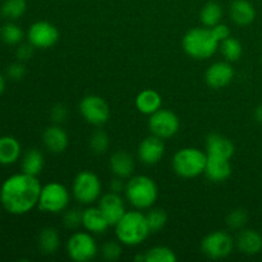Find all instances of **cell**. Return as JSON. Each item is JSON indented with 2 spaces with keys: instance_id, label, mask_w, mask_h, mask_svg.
Instances as JSON below:
<instances>
[{
  "instance_id": "obj_1",
  "label": "cell",
  "mask_w": 262,
  "mask_h": 262,
  "mask_svg": "<svg viewBox=\"0 0 262 262\" xmlns=\"http://www.w3.org/2000/svg\"><path fill=\"white\" fill-rule=\"evenodd\" d=\"M41 184L37 177L17 173L8 177L0 186V204L12 215H25L38 204Z\"/></svg>"
},
{
  "instance_id": "obj_2",
  "label": "cell",
  "mask_w": 262,
  "mask_h": 262,
  "mask_svg": "<svg viewBox=\"0 0 262 262\" xmlns=\"http://www.w3.org/2000/svg\"><path fill=\"white\" fill-rule=\"evenodd\" d=\"M114 227L118 241L122 245L132 246V247L141 245L151 233L146 215L138 210L125 212Z\"/></svg>"
},
{
  "instance_id": "obj_3",
  "label": "cell",
  "mask_w": 262,
  "mask_h": 262,
  "mask_svg": "<svg viewBox=\"0 0 262 262\" xmlns=\"http://www.w3.org/2000/svg\"><path fill=\"white\" fill-rule=\"evenodd\" d=\"M183 49L189 56L194 59H209L219 49V41L215 38L211 28H192L184 35Z\"/></svg>"
},
{
  "instance_id": "obj_4",
  "label": "cell",
  "mask_w": 262,
  "mask_h": 262,
  "mask_svg": "<svg viewBox=\"0 0 262 262\" xmlns=\"http://www.w3.org/2000/svg\"><path fill=\"white\" fill-rule=\"evenodd\" d=\"M125 197L135 209H150L158 199L156 183L147 176L133 177L125 184Z\"/></svg>"
},
{
  "instance_id": "obj_5",
  "label": "cell",
  "mask_w": 262,
  "mask_h": 262,
  "mask_svg": "<svg viewBox=\"0 0 262 262\" xmlns=\"http://www.w3.org/2000/svg\"><path fill=\"white\" fill-rule=\"evenodd\" d=\"M207 155L200 148H182L174 155L173 169L182 178H194L205 173Z\"/></svg>"
},
{
  "instance_id": "obj_6",
  "label": "cell",
  "mask_w": 262,
  "mask_h": 262,
  "mask_svg": "<svg viewBox=\"0 0 262 262\" xmlns=\"http://www.w3.org/2000/svg\"><path fill=\"white\" fill-rule=\"evenodd\" d=\"M69 199L71 196L66 186L58 182H51L41 188L37 206L43 212L59 214L68 207Z\"/></svg>"
},
{
  "instance_id": "obj_7",
  "label": "cell",
  "mask_w": 262,
  "mask_h": 262,
  "mask_svg": "<svg viewBox=\"0 0 262 262\" xmlns=\"http://www.w3.org/2000/svg\"><path fill=\"white\" fill-rule=\"evenodd\" d=\"M72 189L74 199L82 205H91L101 197V182L96 174L89 170L77 174Z\"/></svg>"
},
{
  "instance_id": "obj_8",
  "label": "cell",
  "mask_w": 262,
  "mask_h": 262,
  "mask_svg": "<svg viewBox=\"0 0 262 262\" xmlns=\"http://www.w3.org/2000/svg\"><path fill=\"white\" fill-rule=\"evenodd\" d=\"M67 253L76 262L94 260L97 255V245L91 233L77 232L67 242Z\"/></svg>"
},
{
  "instance_id": "obj_9",
  "label": "cell",
  "mask_w": 262,
  "mask_h": 262,
  "mask_svg": "<svg viewBox=\"0 0 262 262\" xmlns=\"http://www.w3.org/2000/svg\"><path fill=\"white\" fill-rule=\"evenodd\" d=\"M233 248H234V241L232 235L223 230L210 233L201 242L202 253L212 260L227 257L232 253Z\"/></svg>"
},
{
  "instance_id": "obj_10",
  "label": "cell",
  "mask_w": 262,
  "mask_h": 262,
  "mask_svg": "<svg viewBox=\"0 0 262 262\" xmlns=\"http://www.w3.org/2000/svg\"><path fill=\"white\" fill-rule=\"evenodd\" d=\"M179 118L173 112L166 109H159L150 115L148 129L151 135L160 137L163 140L173 137L179 130Z\"/></svg>"
},
{
  "instance_id": "obj_11",
  "label": "cell",
  "mask_w": 262,
  "mask_h": 262,
  "mask_svg": "<svg viewBox=\"0 0 262 262\" xmlns=\"http://www.w3.org/2000/svg\"><path fill=\"white\" fill-rule=\"evenodd\" d=\"M79 112L87 123L94 125H102L110 117L109 105L102 97L96 95L83 97L79 104Z\"/></svg>"
},
{
  "instance_id": "obj_12",
  "label": "cell",
  "mask_w": 262,
  "mask_h": 262,
  "mask_svg": "<svg viewBox=\"0 0 262 262\" xmlns=\"http://www.w3.org/2000/svg\"><path fill=\"white\" fill-rule=\"evenodd\" d=\"M27 40L35 49H49L59 40V31L53 23L37 20L27 31Z\"/></svg>"
},
{
  "instance_id": "obj_13",
  "label": "cell",
  "mask_w": 262,
  "mask_h": 262,
  "mask_svg": "<svg viewBox=\"0 0 262 262\" xmlns=\"http://www.w3.org/2000/svg\"><path fill=\"white\" fill-rule=\"evenodd\" d=\"M165 145L163 138L151 135L146 137L138 146V159L146 165H155L163 159Z\"/></svg>"
},
{
  "instance_id": "obj_14",
  "label": "cell",
  "mask_w": 262,
  "mask_h": 262,
  "mask_svg": "<svg viewBox=\"0 0 262 262\" xmlns=\"http://www.w3.org/2000/svg\"><path fill=\"white\" fill-rule=\"evenodd\" d=\"M99 209L110 225H115L125 214V205L119 193L110 191L99 199Z\"/></svg>"
},
{
  "instance_id": "obj_15",
  "label": "cell",
  "mask_w": 262,
  "mask_h": 262,
  "mask_svg": "<svg viewBox=\"0 0 262 262\" xmlns=\"http://www.w3.org/2000/svg\"><path fill=\"white\" fill-rule=\"evenodd\" d=\"M234 77V68L230 61H217L211 64L206 71L205 78L211 89H223L232 82Z\"/></svg>"
},
{
  "instance_id": "obj_16",
  "label": "cell",
  "mask_w": 262,
  "mask_h": 262,
  "mask_svg": "<svg viewBox=\"0 0 262 262\" xmlns=\"http://www.w3.org/2000/svg\"><path fill=\"white\" fill-rule=\"evenodd\" d=\"M205 174L214 183H220V182L227 181L230 177V174H232V166H230L229 159L207 155Z\"/></svg>"
},
{
  "instance_id": "obj_17",
  "label": "cell",
  "mask_w": 262,
  "mask_h": 262,
  "mask_svg": "<svg viewBox=\"0 0 262 262\" xmlns=\"http://www.w3.org/2000/svg\"><path fill=\"white\" fill-rule=\"evenodd\" d=\"M42 142L46 150L53 154H60L68 147V135L59 125H51L45 129L42 135Z\"/></svg>"
},
{
  "instance_id": "obj_18",
  "label": "cell",
  "mask_w": 262,
  "mask_h": 262,
  "mask_svg": "<svg viewBox=\"0 0 262 262\" xmlns=\"http://www.w3.org/2000/svg\"><path fill=\"white\" fill-rule=\"evenodd\" d=\"M82 225L84 229L94 234H102L110 227L109 222L99 207H89L82 215Z\"/></svg>"
},
{
  "instance_id": "obj_19",
  "label": "cell",
  "mask_w": 262,
  "mask_h": 262,
  "mask_svg": "<svg viewBox=\"0 0 262 262\" xmlns=\"http://www.w3.org/2000/svg\"><path fill=\"white\" fill-rule=\"evenodd\" d=\"M22 155V147L19 141L13 136L0 137V165H13L19 160Z\"/></svg>"
},
{
  "instance_id": "obj_20",
  "label": "cell",
  "mask_w": 262,
  "mask_h": 262,
  "mask_svg": "<svg viewBox=\"0 0 262 262\" xmlns=\"http://www.w3.org/2000/svg\"><path fill=\"white\" fill-rule=\"evenodd\" d=\"M229 15L238 26H248L255 20L256 10L248 0H234L229 7Z\"/></svg>"
},
{
  "instance_id": "obj_21",
  "label": "cell",
  "mask_w": 262,
  "mask_h": 262,
  "mask_svg": "<svg viewBox=\"0 0 262 262\" xmlns=\"http://www.w3.org/2000/svg\"><path fill=\"white\" fill-rule=\"evenodd\" d=\"M206 150L207 155L220 156L230 160L234 155V143L224 136L212 133L206 140Z\"/></svg>"
},
{
  "instance_id": "obj_22",
  "label": "cell",
  "mask_w": 262,
  "mask_h": 262,
  "mask_svg": "<svg viewBox=\"0 0 262 262\" xmlns=\"http://www.w3.org/2000/svg\"><path fill=\"white\" fill-rule=\"evenodd\" d=\"M237 247L245 255H257L262 251V235L253 229L241 230L237 237Z\"/></svg>"
},
{
  "instance_id": "obj_23",
  "label": "cell",
  "mask_w": 262,
  "mask_h": 262,
  "mask_svg": "<svg viewBox=\"0 0 262 262\" xmlns=\"http://www.w3.org/2000/svg\"><path fill=\"white\" fill-rule=\"evenodd\" d=\"M109 165L115 177L120 178H128L132 176L135 170V160L132 156L125 151H117L110 156Z\"/></svg>"
},
{
  "instance_id": "obj_24",
  "label": "cell",
  "mask_w": 262,
  "mask_h": 262,
  "mask_svg": "<svg viewBox=\"0 0 262 262\" xmlns=\"http://www.w3.org/2000/svg\"><path fill=\"white\" fill-rule=\"evenodd\" d=\"M163 100L161 96L154 90H143L136 97V106L142 114L151 115L159 109H161Z\"/></svg>"
},
{
  "instance_id": "obj_25",
  "label": "cell",
  "mask_w": 262,
  "mask_h": 262,
  "mask_svg": "<svg viewBox=\"0 0 262 262\" xmlns=\"http://www.w3.org/2000/svg\"><path fill=\"white\" fill-rule=\"evenodd\" d=\"M43 164H45V160H43L42 152L37 148H30L22 156L20 168L23 173L37 177L42 171Z\"/></svg>"
},
{
  "instance_id": "obj_26",
  "label": "cell",
  "mask_w": 262,
  "mask_h": 262,
  "mask_svg": "<svg viewBox=\"0 0 262 262\" xmlns=\"http://www.w3.org/2000/svg\"><path fill=\"white\" fill-rule=\"evenodd\" d=\"M38 250L43 255H53L60 246V235L54 228H43L38 234Z\"/></svg>"
},
{
  "instance_id": "obj_27",
  "label": "cell",
  "mask_w": 262,
  "mask_h": 262,
  "mask_svg": "<svg viewBox=\"0 0 262 262\" xmlns=\"http://www.w3.org/2000/svg\"><path fill=\"white\" fill-rule=\"evenodd\" d=\"M23 37H25L23 30L14 20H8L5 25H3L0 27V40L4 43H7V45H19L23 41Z\"/></svg>"
},
{
  "instance_id": "obj_28",
  "label": "cell",
  "mask_w": 262,
  "mask_h": 262,
  "mask_svg": "<svg viewBox=\"0 0 262 262\" xmlns=\"http://www.w3.org/2000/svg\"><path fill=\"white\" fill-rule=\"evenodd\" d=\"M27 10L26 0H4L0 5V14L7 20H17Z\"/></svg>"
},
{
  "instance_id": "obj_29",
  "label": "cell",
  "mask_w": 262,
  "mask_h": 262,
  "mask_svg": "<svg viewBox=\"0 0 262 262\" xmlns=\"http://www.w3.org/2000/svg\"><path fill=\"white\" fill-rule=\"evenodd\" d=\"M223 17V8L220 4L215 2H210L204 5V8L200 12V19L205 27H214L217 23H220Z\"/></svg>"
},
{
  "instance_id": "obj_30",
  "label": "cell",
  "mask_w": 262,
  "mask_h": 262,
  "mask_svg": "<svg viewBox=\"0 0 262 262\" xmlns=\"http://www.w3.org/2000/svg\"><path fill=\"white\" fill-rule=\"evenodd\" d=\"M219 48L222 50V54L224 55V58L227 59V61H237L239 60V58L242 56L243 48L242 43L234 37H228L224 41L219 43Z\"/></svg>"
},
{
  "instance_id": "obj_31",
  "label": "cell",
  "mask_w": 262,
  "mask_h": 262,
  "mask_svg": "<svg viewBox=\"0 0 262 262\" xmlns=\"http://www.w3.org/2000/svg\"><path fill=\"white\" fill-rule=\"evenodd\" d=\"M146 262H176L177 255L173 250L163 246L152 247L145 253Z\"/></svg>"
},
{
  "instance_id": "obj_32",
  "label": "cell",
  "mask_w": 262,
  "mask_h": 262,
  "mask_svg": "<svg viewBox=\"0 0 262 262\" xmlns=\"http://www.w3.org/2000/svg\"><path fill=\"white\" fill-rule=\"evenodd\" d=\"M166 219L168 217H166L165 211L161 209H152L146 215V220H147L151 233H156L163 229L166 224Z\"/></svg>"
},
{
  "instance_id": "obj_33",
  "label": "cell",
  "mask_w": 262,
  "mask_h": 262,
  "mask_svg": "<svg viewBox=\"0 0 262 262\" xmlns=\"http://www.w3.org/2000/svg\"><path fill=\"white\" fill-rule=\"evenodd\" d=\"M90 147L95 154H104L109 148V137L102 129H97L90 138Z\"/></svg>"
},
{
  "instance_id": "obj_34",
  "label": "cell",
  "mask_w": 262,
  "mask_h": 262,
  "mask_svg": "<svg viewBox=\"0 0 262 262\" xmlns=\"http://www.w3.org/2000/svg\"><path fill=\"white\" fill-rule=\"evenodd\" d=\"M248 215L243 209H235L230 211V214L227 216V224L230 229L238 230L243 229L245 225L247 224Z\"/></svg>"
},
{
  "instance_id": "obj_35",
  "label": "cell",
  "mask_w": 262,
  "mask_h": 262,
  "mask_svg": "<svg viewBox=\"0 0 262 262\" xmlns=\"http://www.w3.org/2000/svg\"><path fill=\"white\" fill-rule=\"evenodd\" d=\"M122 252H123L122 245L118 242H114V241L106 242L101 248L102 257L107 261H117L118 258L122 256Z\"/></svg>"
},
{
  "instance_id": "obj_36",
  "label": "cell",
  "mask_w": 262,
  "mask_h": 262,
  "mask_svg": "<svg viewBox=\"0 0 262 262\" xmlns=\"http://www.w3.org/2000/svg\"><path fill=\"white\" fill-rule=\"evenodd\" d=\"M82 215L83 211L78 209L67 210L63 216V223L68 229H76L82 225Z\"/></svg>"
},
{
  "instance_id": "obj_37",
  "label": "cell",
  "mask_w": 262,
  "mask_h": 262,
  "mask_svg": "<svg viewBox=\"0 0 262 262\" xmlns=\"http://www.w3.org/2000/svg\"><path fill=\"white\" fill-rule=\"evenodd\" d=\"M7 76L13 81H20L26 76V67L23 61H15L7 68Z\"/></svg>"
},
{
  "instance_id": "obj_38",
  "label": "cell",
  "mask_w": 262,
  "mask_h": 262,
  "mask_svg": "<svg viewBox=\"0 0 262 262\" xmlns=\"http://www.w3.org/2000/svg\"><path fill=\"white\" fill-rule=\"evenodd\" d=\"M33 46L31 45L30 42L22 43L17 45V49H15V56L19 61H27L32 58L33 55Z\"/></svg>"
},
{
  "instance_id": "obj_39",
  "label": "cell",
  "mask_w": 262,
  "mask_h": 262,
  "mask_svg": "<svg viewBox=\"0 0 262 262\" xmlns=\"http://www.w3.org/2000/svg\"><path fill=\"white\" fill-rule=\"evenodd\" d=\"M50 117L53 119L54 123L59 124V123H63L64 120L67 119L68 117V109H67L66 105L63 104H58L51 109L50 112Z\"/></svg>"
},
{
  "instance_id": "obj_40",
  "label": "cell",
  "mask_w": 262,
  "mask_h": 262,
  "mask_svg": "<svg viewBox=\"0 0 262 262\" xmlns=\"http://www.w3.org/2000/svg\"><path fill=\"white\" fill-rule=\"evenodd\" d=\"M212 33H214L215 38H216L219 42L224 41L225 38H228L230 36V30L227 25H222V23H217L216 26L211 27Z\"/></svg>"
},
{
  "instance_id": "obj_41",
  "label": "cell",
  "mask_w": 262,
  "mask_h": 262,
  "mask_svg": "<svg viewBox=\"0 0 262 262\" xmlns=\"http://www.w3.org/2000/svg\"><path fill=\"white\" fill-rule=\"evenodd\" d=\"M123 189H125L124 183H123V178L115 177V178L110 182V191L115 192V193H120Z\"/></svg>"
},
{
  "instance_id": "obj_42",
  "label": "cell",
  "mask_w": 262,
  "mask_h": 262,
  "mask_svg": "<svg viewBox=\"0 0 262 262\" xmlns=\"http://www.w3.org/2000/svg\"><path fill=\"white\" fill-rule=\"evenodd\" d=\"M5 87H7V79H5V77L0 73V96L4 94Z\"/></svg>"
},
{
  "instance_id": "obj_43",
  "label": "cell",
  "mask_w": 262,
  "mask_h": 262,
  "mask_svg": "<svg viewBox=\"0 0 262 262\" xmlns=\"http://www.w3.org/2000/svg\"><path fill=\"white\" fill-rule=\"evenodd\" d=\"M255 118H256V120H257V122L262 123V105H260V106L256 107Z\"/></svg>"
},
{
  "instance_id": "obj_44",
  "label": "cell",
  "mask_w": 262,
  "mask_h": 262,
  "mask_svg": "<svg viewBox=\"0 0 262 262\" xmlns=\"http://www.w3.org/2000/svg\"><path fill=\"white\" fill-rule=\"evenodd\" d=\"M136 261H138V262H142V261H145V262H146L145 255H138V256H136Z\"/></svg>"
},
{
  "instance_id": "obj_45",
  "label": "cell",
  "mask_w": 262,
  "mask_h": 262,
  "mask_svg": "<svg viewBox=\"0 0 262 262\" xmlns=\"http://www.w3.org/2000/svg\"><path fill=\"white\" fill-rule=\"evenodd\" d=\"M261 63H262V55H261Z\"/></svg>"
}]
</instances>
